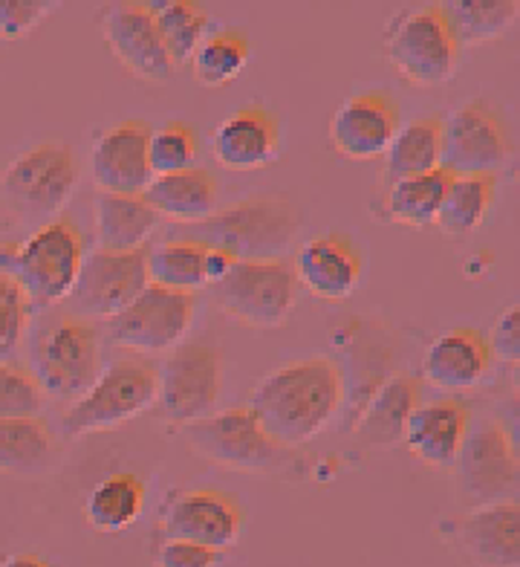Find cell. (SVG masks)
Segmentation results:
<instances>
[{"label":"cell","mask_w":520,"mask_h":567,"mask_svg":"<svg viewBox=\"0 0 520 567\" xmlns=\"http://www.w3.org/2000/svg\"><path fill=\"white\" fill-rule=\"evenodd\" d=\"M44 409V391L30 371L0 362V420H30Z\"/></svg>","instance_id":"obj_37"},{"label":"cell","mask_w":520,"mask_h":567,"mask_svg":"<svg viewBox=\"0 0 520 567\" xmlns=\"http://www.w3.org/2000/svg\"><path fill=\"white\" fill-rule=\"evenodd\" d=\"M235 264L238 261H235L229 252H220V249L206 247V287H215L217 281H223Z\"/></svg>","instance_id":"obj_42"},{"label":"cell","mask_w":520,"mask_h":567,"mask_svg":"<svg viewBox=\"0 0 520 567\" xmlns=\"http://www.w3.org/2000/svg\"><path fill=\"white\" fill-rule=\"evenodd\" d=\"M468 434V411L457 400L419 403L408 417L402 441L419 461L431 466H451Z\"/></svg>","instance_id":"obj_23"},{"label":"cell","mask_w":520,"mask_h":567,"mask_svg":"<svg viewBox=\"0 0 520 567\" xmlns=\"http://www.w3.org/2000/svg\"><path fill=\"white\" fill-rule=\"evenodd\" d=\"M387 59L414 84L448 82L460 64V41L443 7L405 9L385 32Z\"/></svg>","instance_id":"obj_7"},{"label":"cell","mask_w":520,"mask_h":567,"mask_svg":"<svg viewBox=\"0 0 520 567\" xmlns=\"http://www.w3.org/2000/svg\"><path fill=\"white\" fill-rule=\"evenodd\" d=\"M148 249L136 252H104L93 249L84 255L82 272L73 287L75 305L90 316L113 319L148 287Z\"/></svg>","instance_id":"obj_15"},{"label":"cell","mask_w":520,"mask_h":567,"mask_svg":"<svg viewBox=\"0 0 520 567\" xmlns=\"http://www.w3.org/2000/svg\"><path fill=\"white\" fill-rule=\"evenodd\" d=\"M509 157V136L498 111L480 99L457 107L443 122L439 168L451 177H495Z\"/></svg>","instance_id":"obj_12"},{"label":"cell","mask_w":520,"mask_h":567,"mask_svg":"<svg viewBox=\"0 0 520 567\" xmlns=\"http://www.w3.org/2000/svg\"><path fill=\"white\" fill-rule=\"evenodd\" d=\"M399 131V107L387 93L350 96L330 122V142L350 159L382 157Z\"/></svg>","instance_id":"obj_19"},{"label":"cell","mask_w":520,"mask_h":567,"mask_svg":"<svg viewBox=\"0 0 520 567\" xmlns=\"http://www.w3.org/2000/svg\"><path fill=\"white\" fill-rule=\"evenodd\" d=\"M443 12L460 47H471L503 35L518 18V3L514 0H457L443 7Z\"/></svg>","instance_id":"obj_34"},{"label":"cell","mask_w":520,"mask_h":567,"mask_svg":"<svg viewBox=\"0 0 520 567\" xmlns=\"http://www.w3.org/2000/svg\"><path fill=\"white\" fill-rule=\"evenodd\" d=\"M75 179L79 172L70 145L44 142L27 148L7 165V172L0 174V197L27 220H44L59 215L61 206L70 200Z\"/></svg>","instance_id":"obj_8"},{"label":"cell","mask_w":520,"mask_h":567,"mask_svg":"<svg viewBox=\"0 0 520 567\" xmlns=\"http://www.w3.org/2000/svg\"><path fill=\"white\" fill-rule=\"evenodd\" d=\"M491 368L489 344L475 330H446L425 351V380L446 391H468L486 380Z\"/></svg>","instance_id":"obj_22"},{"label":"cell","mask_w":520,"mask_h":567,"mask_svg":"<svg viewBox=\"0 0 520 567\" xmlns=\"http://www.w3.org/2000/svg\"><path fill=\"white\" fill-rule=\"evenodd\" d=\"M0 567H50V561L35 556V553H12V556H3Z\"/></svg>","instance_id":"obj_43"},{"label":"cell","mask_w":520,"mask_h":567,"mask_svg":"<svg viewBox=\"0 0 520 567\" xmlns=\"http://www.w3.org/2000/svg\"><path fill=\"white\" fill-rule=\"evenodd\" d=\"M154 12V23L163 38L168 59L174 68H183L194 59L197 47L206 38L208 18L202 7L191 3V0H168V3H156L150 7Z\"/></svg>","instance_id":"obj_33"},{"label":"cell","mask_w":520,"mask_h":567,"mask_svg":"<svg viewBox=\"0 0 520 567\" xmlns=\"http://www.w3.org/2000/svg\"><path fill=\"white\" fill-rule=\"evenodd\" d=\"M82 261L84 238L67 217L50 220L21 244L0 247V276L21 287L32 310L73 296Z\"/></svg>","instance_id":"obj_4"},{"label":"cell","mask_w":520,"mask_h":567,"mask_svg":"<svg viewBox=\"0 0 520 567\" xmlns=\"http://www.w3.org/2000/svg\"><path fill=\"white\" fill-rule=\"evenodd\" d=\"M278 122L260 105L240 107L215 127L211 151L226 168H260L278 157Z\"/></svg>","instance_id":"obj_21"},{"label":"cell","mask_w":520,"mask_h":567,"mask_svg":"<svg viewBox=\"0 0 520 567\" xmlns=\"http://www.w3.org/2000/svg\"><path fill=\"white\" fill-rule=\"evenodd\" d=\"M50 3L38 0H0V38H23L50 16Z\"/></svg>","instance_id":"obj_39"},{"label":"cell","mask_w":520,"mask_h":567,"mask_svg":"<svg viewBox=\"0 0 520 567\" xmlns=\"http://www.w3.org/2000/svg\"><path fill=\"white\" fill-rule=\"evenodd\" d=\"M156 405L159 417L188 425L215 414L220 382H223V359L220 351L206 342H191L174 348L163 359Z\"/></svg>","instance_id":"obj_9"},{"label":"cell","mask_w":520,"mask_h":567,"mask_svg":"<svg viewBox=\"0 0 520 567\" xmlns=\"http://www.w3.org/2000/svg\"><path fill=\"white\" fill-rule=\"evenodd\" d=\"M139 197L156 212V217H168L171 224H200L208 215H215L217 179L211 172L194 165L186 172L154 177Z\"/></svg>","instance_id":"obj_24"},{"label":"cell","mask_w":520,"mask_h":567,"mask_svg":"<svg viewBox=\"0 0 520 567\" xmlns=\"http://www.w3.org/2000/svg\"><path fill=\"white\" fill-rule=\"evenodd\" d=\"M145 507V486L131 472H116L98 481L84 498V518L98 533H122Z\"/></svg>","instance_id":"obj_28"},{"label":"cell","mask_w":520,"mask_h":567,"mask_svg":"<svg viewBox=\"0 0 520 567\" xmlns=\"http://www.w3.org/2000/svg\"><path fill=\"white\" fill-rule=\"evenodd\" d=\"M344 403V377L333 359L310 357L275 368L258 382L249 411L275 443L304 446Z\"/></svg>","instance_id":"obj_1"},{"label":"cell","mask_w":520,"mask_h":567,"mask_svg":"<svg viewBox=\"0 0 520 567\" xmlns=\"http://www.w3.org/2000/svg\"><path fill=\"white\" fill-rule=\"evenodd\" d=\"M211 296L226 313L252 328H278L295 307L298 281L283 261H238Z\"/></svg>","instance_id":"obj_10"},{"label":"cell","mask_w":520,"mask_h":567,"mask_svg":"<svg viewBox=\"0 0 520 567\" xmlns=\"http://www.w3.org/2000/svg\"><path fill=\"white\" fill-rule=\"evenodd\" d=\"M191 292L148 284L119 316L107 319V339L134 353L174 351L194 321Z\"/></svg>","instance_id":"obj_11"},{"label":"cell","mask_w":520,"mask_h":567,"mask_svg":"<svg viewBox=\"0 0 520 567\" xmlns=\"http://www.w3.org/2000/svg\"><path fill=\"white\" fill-rule=\"evenodd\" d=\"M301 226V212L287 195H252L200 224H174L165 238L194 240L229 252L235 261H278Z\"/></svg>","instance_id":"obj_2"},{"label":"cell","mask_w":520,"mask_h":567,"mask_svg":"<svg viewBox=\"0 0 520 567\" xmlns=\"http://www.w3.org/2000/svg\"><path fill=\"white\" fill-rule=\"evenodd\" d=\"M489 353L491 357L503 359V362H514L520 357V333H518V307H509L491 328L489 337Z\"/></svg>","instance_id":"obj_41"},{"label":"cell","mask_w":520,"mask_h":567,"mask_svg":"<svg viewBox=\"0 0 520 567\" xmlns=\"http://www.w3.org/2000/svg\"><path fill=\"white\" fill-rule=\"evenodd\" d=\"M495 177H451L439 206L437 226L446 235H468L483 224L495 200Z\"/></svg>","instance_id":"obj_32"},{"label":"cell","mask_w":520,"mask_h":567,"mask_svg":"<svg viewBox=\"0 0 520 567\" xmlns=\"http://www.w3.org/2000/svg\"><path fill=\"white\" fill-rule=\"evenodd\" d=\"M148 125L119 122L98 134L90 151V172L104 195L139 197L154 179L148 165Z\"/></svg>","instance_id":"obj_18"},{"label":"cell","mask_w":520,"mask_h":567,"mask_svg":"<svg viewBox=\"0 0 520 567\" xmlns=\"http://www.w3.org/2000/svg\"><path fill=\"white\" fill-rule=\"evenodd\" d=\"M385 157L387 183L437 172L439 157H443V120L423 116L408 125H399L396 136L387 145Z\"/></svg>","instance_id":"obj_27"},{"label":"cell","mask_w":520,"mask_h":567,"mask_svg":"<svg viewBox=\"0 0 520 567\" xmlns=\"http://www.w3.org/2000/svg\"><path fill=\"white\" fill-rule=\"evenodd\" d=\"M32 377L44 394L79 396L102 371V337L96 324L61 316L38 330L30 348Z\"/></svg>","instance_id":"obj_6"},{"label":"cell","mask_w":520,"mask_h":567,"mask_svg":"<svg viewBox=\"0 0 520 567\" xmlns=\"http://www.w3.org/2000/svg\"><path fill=\"white\" fill-rule=\"evenodd\" d=\"M52 461V434L41 417L0 420V472L32 475Z\"/></svg>","instance_id":"obj_31"},{"label":"cell","mask_w":520,"mask_h":567,"mask_svg":"<svg viewBox=\"0 0 520 567\" xmlns=\"http://www.w3.org/2000/svg\"><path fill=\"white\" fill-rule=\"evenodd\" d=\"M183 437L197 455L229 470L283 481H304L312 472L310 461L298 449L272 441L249 409H229L183 425Z\"/></svg>","instance_id":"obj_3"},{"label":"cell","mask_w":520,"mask_h":567,"mask_svg":"<svg viewBox=\"0 0 520 567\" xmlns=\"http://www.w3.org/2000/svg\"><path fill=\"white\" fill-rule=\"evenodd\" d=\"M32 305L23 290L7 276H0V362L21 344L23 333L30 328Z\"/></svg>","instance_id":"obj_38"},{"label":"cell","mask_w":520,"mask_h":567,"mask_svg":"<svg viewBox=\"0 0 520 567\" xmlns=\"http://www.w3.org/2000/svg\"><path fill=\"white\" fill-rule=\"evenodd\" d=\"M197 136L186 122H165L148 134V165L154 177L194 168Z\"/></svg>","instance_id":"obj_36"},{"label":"cell","mask_w":520,"mask_h":567,"mask_svg":"<svg viewBox=\"0 0 520 567\" xmlns=\"http://www.w3.org/2000/svg\"><path fill=\"white\" fill-rule=\"evenodd\" d=\"M448 183H451V174L443 172V168L419 174V177L396 179V183L387 186L382 220L416 226V229L437 224L439 206H443Z\"/></svg>","instance_id":"obj_29"},{"label":"cell","mask_w":520,"mask_h":567,"mask_svg":"<svg viewBox=\"0 0 520 567\" xmlns=\"http://www.w3.org/2000/svg\"><path fill=\"white\" fill-rule=\"evenodd\" d=\"M159 217L142 197L104 195L96 197V238L104 252H136L145 249L156 231Z\"/></svg>","instance_id":"obj_26"},{"label":"cell","mask_w":520,"mask_h":567,"mask_svg":"<svg viewBox=\"0 0 520 567\" xmlns=\"http://www.w3.org/2000/svg\"><path fill=\"white\" fill-rule=\"evenodd\" d=\"M148 281L165 290L191 292L206 287V247L194 240L165 238L145 255Z\"/></svg>","instance_id":"obj_30"},{"label":"cell","mask_w":520,"mask_h":567,"mask_svg":"<svg viewBox=\"0 0 520 567\" xmlns=\"http://www.w3.org/2000/svg\"><path fill=\"white\" fill-rule=\"evenodd\" d=\"M104 41L113 55L142 82H168L174 64L145 3H116L104 12Z\"/></svg>","instance_id":"obj_17"},{"label":"cell","mask_w":520,"mask_h":567,"mask_svg":"<svg viewBox=\"0 0 520 567\" xmlns=\"http://www.w3.org/2000/svg\"><path fill=\"white\" fill-rule=\"evenodd\" d=\"M217 561H220V550L191 545V542L165 538L163 545L156 547V567H217Z\"/></svg>","instance_id":"obj_40"},{"label":"cell","mask_w":520,"mask_h":567,"mask_svg":"<svg viewBox=\"0 0 520 567\" xmlns=\"http://www.w3.org/2000/svg\"><path fill=\"white\" fill-rule=\"evenodd\" d=\"M159 371L145 357H119L98 371L84 391L61 417V432L67 437H84L93 432H113L127 420L139 417L156 403Z\"/></svg>","instance_id":"obj_5"},{"label":"cell","mask_w":520,"mask_h":567,"mask_svg":"<svg viewBox=\"0 0 520 567\" xmlns=\"http://www.w3.org/2000/svg\"><path fill=\"white\" fill-rule=\"evenodd\" d=\"M249 53H252L249 41L238 30H220L215 35H206L191 59L194 75L206 87H223L243 73L249 64Z\"/></svg>","instance_id":"obj_35"},{"label":"cell","mask_w":520,"mask_h":567,"mask_svg":"<svg viewBox=\"0 0 520 567\" xmlns=\"http://www.w3.org/2000/svg\"><path fill=\"white\" fill-rule=\"evenodd\" d=\"M454 463L460 470L462 498L471 507L512 501L518 463H514V446L509 441V434H506L503 423L483 420L477 429H471Z\"/></svg>","instance_id":"obj_13"},{"label":"cell","mask_w":520,"mask_h":567,"mask_svg":"<svg viewBox=\"0 0 520 567\" xmlns=\"http://www.w3.org/2000/svg\"><path fill=\"white\" fill-rule=\"evenodd\" d=\"M419 405V382L410 373H394L367 396L358 417V441L367 446H394L402 441L408 417Z\"/></svg>","instance_id":"obj_25"},{"label":"cell","mask_w":520,"mask_h":567,"mask_svg":"<svg viewBox=\"0 0 520 567\" xmlns=\"http://www.w3.org/2000/svg\"><path fill=\"white\" fill-rule=\"evenodd\" d=\"M295 281L319 299L342 301L353 296L362 281V255L344 235L312 238L298 252Z\"/></svg>","instance_id":"obj_20"},{"label":"cell","mask_w":520,"mask_h":567,"mask_svg":"<svg viewBox=\"0 0 520 567\" xmlns=\"http://www.w3.org/2000/svg\"><path fill=\"white\" fill-rule=\"evenodd\" d=\"M243 530V507L220 489H186L165 501V538L223 550L238 542Z\"/></svg>","instance_id":"obj_14"},{"label":"cell","mask_w":520,"mask_h":567,"mask_svg":"<svg viewBox=\"0 0 520 567\" xmlns=\"http://www.w3.org/2000/svg\"><path fill=\"white\" fill-rule=\"evenodd\" d=\"M439 536L475 567H518V504L498 501L446 518Z\"/></svg>","instance_id":"obj_16"}]
</instances>
